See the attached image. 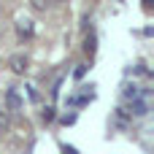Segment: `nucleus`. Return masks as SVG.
Listing matches in <instances>:
<instances>
[{
    "label": "nucleus",
    "instance_id": "3",
    "mask_svg": "<svg viewBox=\"0 0 154 154\" xmlns=\"http://www.w3.org/2000/svg\"><path fill=\"white\" fill-rule=\"evenodd\" d=\"M16 30H19V35H22V38H32V32H35L30 19H19V22H16Z\"/></svg>",
    "mask_w": 154,
    "mask_h": 154
},
{
    "label": "nucleus",
    "instance_id": "4",
    "mask_svg": "<svg viewBox=\"0 0 154 154\" xmlns=\"http://www.w3.org/2000/svg\"><path fill=\"white\" fill-rule=\"evenodd\" d=\"M30 5H32V11H49L51 5H54V0H30Z\"/></svg>",
    "mask_w": 154,
    "mask_h": 154
},
{
    "label": "nucleus",
    "instance_id": "5",
    "mask_svg": "<svg viewBox=\"0 0 154 154\" xmlns=\"http://www.w3.org/2000/svg\"><path fill=\"white\" fill-rule=\"evenodd\" d=\"M8 127H11V114L8 111H0V133L8 130Z\"/></svg>",
    "mask_w": 154,
    "mask_h": 154
},
{
    "label": "nucleus",
    "instance_id": "2",
    "mask_svg": "<svg viewBox=\"0 0 154 154\" xmlns=\"http://www.w3.org/2000/svg\"><path fill=\"white\" fill-rule=\"evenodd\" d=\"M27 65H30V60H27L24 54H11V57H8V68H11L14 73H19V76L27 70Z\"/></svg>",
    "mask_w": 154,
    "mask_h": 154
},
{
    "label": "nucleus",
    "instance_id": "1",
    "mask_svg": "<svg viewBox=\"0 0 154 154\" xmlns=\"http://www.w3.org/2000/svg\"><path fill=\"white\" fill-rule=\"evenodd\" d=\"M3 103H5V108H3V111H8V114H19V111H22V106H24L16 89H5V95H3Z\"/></svg>",
    "mask_w": 154,
    "mask_h": 154
},
{
    "label": "nucleus",
    "instance_id": "6",
    "mask_svg": "<svg viewBox=\"0 0 154 154\" xmlns=\"http://www.w3.org/2000/svg\"><path fill=\"white\" fill-rule=\"evenodd\" d=\"M54 3H68V0H54Z\"/></svg>",
    "mask_w": 154,
    "mask_h": 154
}]
</instances>
